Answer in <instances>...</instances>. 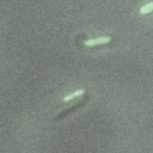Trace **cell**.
<instances>
[{"mask_svg":"<svg viewBox=\"0 0 153 153\" xmlns=\"http://www.w3.org/2000/svg\"><path fill=\"white\" fill-rule=\"evenodd\" d=\"M111 41L110 36H105V37H98V38H92V39H87L84 42V45L86 47H94V45H100V44H105L109 43Z\"/></svg>","mask_w":153,"mask_h":153,"instance_id":"6da1fadb","label":"cell"},{"mask_svg":"<svg viewBox=\"0 0 153 153\" xmlns=\"http://www.w3.org/2000/svg\"><path fill=\"white\" fill-rule=\"evenodd\" d=\"M85 93V90H82V88H80V90H78V91H75V92H73V93H71V94H68V96H66V97H63V100L65 102H68V100H72V99H74V98H78V97H80V96H82Z\"/></svg>","mask_w":153,"mask_h":153,"instance_id":"7a4b0ae2","label":"cell"},{"mask_svg":"<svg viewBox=\"0 0 153 153\" xmlns=\"http://www.w3.org/2000/svg\"><path fill=\"white\" fill-rule=\"evenodd\" d=\"M152 11H153V2H149V4H147V5H145V6H142L140 8V13L141 14H146V13H149Z\"/></svg>","mask_w":153,"mask_h":153,"instance_id":"3957f363","label":"cell"}]
</instances>
